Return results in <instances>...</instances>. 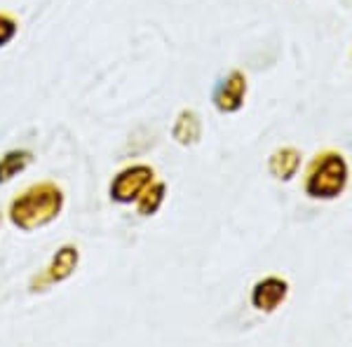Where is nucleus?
<instances>
[{"label":"nucleus","instance_id":"1","mask_svg":"<svg viewBox=\"0 0 352 347\" xmlns=\"http://www.w3.org/2000/svg\"><path fill=\"white\" fill-rule=\"evenodd\" d=\"M64 209V192L56 183H36L26 188L16 200L10 204V221L24 232L38 230L52 223Z\"/></svg>","mask_w":352,"mask_h":347},{"label":"nucleus","instance_id":"2","mask_svg":"<svg viewBox=\"0 0 352 347\" xmlns=\"http://www.w3.org/2000/svg\"><path fill=\"white\" fill-rule=\"evenodd\" d=\"M348 164L340 153H322L312 160L305 176V192L315 200H333L345 190Z\"/></svg>","mask_w":352,"mask_h":347},{"label":"nucleus","instance_id":"3","mask_svg":"<svg viewBox=\"0 0 352 347\" xmlns=\"http://www.w3.org/2000/svg\"><path fill=\"white\" fill-rule=\"evenodd\" d=\"M153 176H155V172L148 164H134V167L122 169L111 183V197L120 204L136 202L141 192L153 183Z\"/></svg>","mask_w":352,"mask_h":347},{"label":"nucleus","instance_id":"4","mask_svg":"<svg viewBox=\"0 0 352 347\" xmlns=\"http://www.w3.org/2000/svg\"><path fill=\"white\" fill-rule=\"evenodd\" d=\"M244 96H247V78L240 71H232L214 89V106L221 113H237L244 104Z\"/></svg>","mask_w":352,"mask_h":347},{"label":"nucleus","instance_id":"5","mask_svg":"<svg viewBox=\"0 0 352 347\" xmlns=\"http://www.w3.org/2000/svg\"><path fill=\"white\" fill-rule=\"evenodd\" d=\"M289 293V284L280 277H265L254 284L252 291V305L261 312H272L280 307V303H285Z\"/></svg>","mask_w":352,"mask_h":347},{"label":"nucleus","instance_id":"6","mask_svg":"<svg viewBox=\"0 0 352 347\" xmlns=\"http://www.w3.org/2000/svg\"><path fill=\"white\" fill-rule=\"evenodd\" d=\"M78 260H80V254H78V249L73 247V244H66V247H61L59 251L54 254L52 263L45 267V275L41 282H36L38 287H45V284H59V282H66L68 277L76 272L78 267Z\"/></svg>","mask_w":352,"mask_h":347},{"label":"nucleus","instance_id":"7","mask_svg":"<svg viewBox=\"0 0 352 347\" xmlns=\"http://www.w3.org/2000/svg\"><path fill=\"white\" fill-rule=\"evenodd\" d=\"M300 167V153L296 148H280L270 155V162H268V169L275 179L280 181H289L294 179Z\"/></svg>","mask_w":352,"mask_h":347},{"label":"nucleus","instance_id":"8","mask_svg":"<svg viewBox=\"0 0 352 347\" xmlns=\"http://www.w3.org/2000/svg\"><path fill=\"white\" fill-rule=\"evenodd\" d=\"M172 136L176 139V144H181V146L197 144L200 136H202V124H200L197 113L195 111H181L179 115H176Z\"/></svg>","mask_w":352,"mask_h":347},{"label":"nucleus","instance_id":"9","mask_svg":"<svg viewBox=\"0 0 352 347\" xmlns=\"http://www.w3.org/2000/svg\"><path fill=\"white\" fill-rule=\"evenodd\" d=\"M33 162V155L28 150H10L0 157V183L12 181L16 174H21Z\"/></svg>","mask_w":352,"mask_h":347},{"label":"nucleus","instance_id":"10","mask_svg":"<svg viewBox=\"0 0 352 347\" xmlns=\"http://www.w3.org/2000/svg\"><path fill=\"white\" fill-rule=\"evenodd\" d=\"M164 192H167V186L164 183H151L139 195V200H136V212L141 216H153L164 202Z\"/></svg>","mask_w":352,"mask_h":347},{"label":"nucleus","instance_id":"11","mask_svg":"<svg viewBox=\"0 0 352 347\" xmlns=\"http://www.w3.org/2000/svg\"><path fill=\"white\" fill-rule=\"evenodd\" d=\"M16 36V21L12 16L0 12V47H5Z\"/></svg>","mask_w":352,"mask_h":347}]
</instances>
